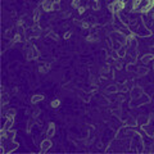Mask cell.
Here are the masks:
<instances>
[{
    "label": "cell",
    "instance_id": "6da1fadb",
    "mask_svg": "<svg viewBox=\"0 0 154 154\" xmlns=\"http://www.w3.org/2000/svg\"><path fill=\"white\" fill-rule=\"evenodd\" d=\"M125 5H126V2H125V0H114V2L109 5V9L114 14H117V13H119L121 11H123Z\"/></svg>",
    "mask_w": 154,
    "mask_h": 154
},
{
    "label": "cell",
    "instance_id": "7a4b0ae2",
    "mask_svg": "<svg viewBox=\"0 0 154 154\" xmlns=\"http://www.w3.org/2000/svg\"><path fill=\"white\" fill-rule=\"evenodd\" d=\"M51 145H53V143H51L50 139H45V140H42L41 144H40V152L41 153L48 152L51 148Z\"/></svg>",
    "mask_w": 154,
    "mask_h": 154
},
{
    "label": "cell",
    "instance_id": "3957f363",
    "mask_svg": "<svg viewBox=\"0 0 154 154\" xmlns=\"http://www.w3.org/2000/svg\"><path fill=\"white\" fill-rule=\"evenodd\" d=\"M41 9L45 12H51L54 9V3L49 2V0H42L41 3Z\"/></svg>",
    "mask_w": 154,
    "mask_h": 154
},
{
    "label": "cell",
    "instance_id": "277c9868",
    "mask_svg": "<svg viewBox=\"0 0 154 154\" xmlns=\"http://www.w3.org/2000/svg\"><path fill=\"white\" fill-rule=\"evenodd\" d=\"M54 134H55V125L53 122H50L48 125V128H46V136L51 137V136H54Z\"/></svg>",
    "mask_w": 154,
    "mask_h": 154
},
{
    "label": "cell",
    "instance_id": "5b68a950",
    "mask_svg": "<svg viewBox=\"0 0 154 154\" xmlns=\"http://www.w3.org/2000/svg\"><path fill=\"white\" fill-rule=\"evenodd\" d=\"M44 100V95L42 94H35V95H32V98H31V103L32 104H36V103H40Z\"/></svg>",
    "mask_w": 154,
    "mask_h": 154
},
{
    "label": "cell",
    "instance_id": "8992f818",
    "mask_svg": "<svg viewBox=\"0 0 154 154\" xmlns=\"http://www.w3.org/2000/svg\"><path fill=\"white\" fill-rule=\"evenodd\" d=\"M13 122H14V118L13 117H8L7 122H5V125H4L3 128H5L7 131H8V130H11V126H13Z\"/></svg>",
    "mask_w": 154,
    "mask_h": 154
},
{
    "label": "cell",
    "instance_id": "52a82bcc",
    "mask_svg": "<svg viewBox=\"0 0 154 154\" xmlns=\"http://www.w3.org/2000/svg\"><path fill=\"white\" fill-rule=\"evenodd\" d=\"M141 3H143V0H132V11H137V9H140Z\"/></svg>",
    "mask_w": 154,
    "mask_h": 154
},
{
    "label": "cell",
    "instance_id": "ba28073f",
    "mask_svg": "<svg viewBox=\"0 0 154 154\" xmlns=\"http://www.w3.org/2000/svg\"><path fill=\"white\" fill-rule=\"evenodd\" d=\"M153 59H154V54H145L141 60H143V63H148V62H150Z\"/></svg>",
    "mask_w": 154,
    "mask_h": 154
},
{
    "label": "cell",
    "instance_id": "9c48e42d",
    "mask_svg": "<svg viewBox=\"0 0 154 154\" xmlns=\"http://www.w3.org/2000/svg\"><path fill=\"white\" fill-rule=\"evenodd\" d=\"M50 105H51V108H58V107L60 105V100H59V99H54V100H51Z\"/></svg>",
    "mask_w": 154,
    "mask_h": 154
},
{
    "label": "cell",
    "instance_id": "30bf717a",
    "mask_svg": "<svg viewBox=\"0 0 154 154\" xmlns=\"http://www.w3.org/2000/svg\"><path fill=\"white\" fill-rule=\"evenodd\" d=\"M40 11H41L40 8L35 9V13H33V19H35V21H38V17H40Z\"/></svg>",
    "mask_w": 154,
    "mask_h": 154
},
{
    "label": "cell",
    "instance_id": "8fae6325",
    "mask_svg": "<svg viewBox=\"0 0 154 154\" xmlns=\"http://www.w3.org/2000/svg\"><path fill=\"white\" fill-rule=\"evenodd\" d=\"M117 51H118V55H119V57H125V55H126V49H125L123 46L119 48Z\"/></svg>",
    "mask_w": 154,
    "mask_h": 154
},
{
    "label": "cell",
    "instance_id": "7c38bea8",
    "mask_svg": "<svg viewBox=\"0 0 154 154\" xmlns=\"http://www.w3.org/2000/svg\"><path fill=\"white\" fill-rule=\"evenodd\" d=\"M14 114H16V109H9L8 110V117H14Z\"/></svg>",
    "mask_w": 154,
    "mask_h": 154
},
{
    "label": "cell",
    "instance_id": "4fadbf2b",
    "mask_svg": "<svg viewBox=\"0 0 154 154\" xmlns=\"http://www.w3.org/2000/svg\"><path fill=\"white\" fill-rule=\"evenodd\" d=\"M21 38H22L21 35H19V33H17V35L14 36V38H13V41H14V42H21Z\"/></svg>",
    "mask_w": 154,
    "mask_h": 154
},
{
    "label": "cell",
    "instance_id": "5bb4252c",
    "mask_svg": "<svg viewBox=\"0 0 154 154\" xmlns=\"http://www.w3.org/2000/svg\"><path fill=\"white\" fill-rule=\"evenodd\" d=\"M81 27H82V28H89V27H90V25H89V22H86V21H84L82 23H81Z\"/></svg>",
    "mask_w": 154,
    "mask_h": 154
},
{
    "label": "cell",
    "instance_id": "9a60e30c",
    "mask_svg": "<svg viewBox=\"0 0 154 154\" xmlns=\"http://www.w3.org/2000/svg\"><path fill=\"white\" fill-rule=\"evenodd\" d=\"M32 125H33V119L31 118L30 121H28V126H27V130H28V131H31V127H32Z\"/></svg>",
    "mask_w": 154,
    "mask_h": 154
},
{
    "label": "cell",
    "instance_id": "2e32d148",
    "mask_svg": "<svg viewBox=\"0 0 154 154\" xmlns=\"http://www.w3.org/2000/svg\"><path fill=\"white\" fill-rule=\"evenodd\" d=\"M84 12H85V7H79V13L82 14Z\"/></svg>",
    "mask_w": 154,
    "mask_h": 154
},
{
    "label": "cell",
    "instance_id": "e0dca14e",
    "mask_svg": "<svg viewBox=\"0 0 154 154\" xmlns=\"http://www.w3.org/2000/svg\"><path fill=\"white\" fill-rule=\"evenodd\" d=\"M71 35H72V33H71V32L68 31V32H67L66 35H64V38H66V40H67V38H69V37H71Z\"/></svg>",
    "mask_w": 154,
    "mask_h": 154
},
{
    "label": "cell",
    "instance_id": "ac0fdd59",
    "mask_svg": "<svg viewBox=\"0 0 154 154\" xmlns=\"http://www.w3.org/2000/svg\"><path fill=\"white\" fill-rule=\"evenodd\" d=\"M58 8H59V4H58V3H55V4H54V9H53V11H57Z\"/></svg>",
    "mask_w": 154,
    "mask_h": 154
},
{
    "label": "cell",
    "instance_id": "d6986e66",
    "mask_svg": "<svg viewBox=\"0 0 154 154\" xmlns=\"http://www.w3.org/2000/svg\"><path fill=\"white\" fill-rule=\"evenodd\" d=\"M49 2H51V3L55 4V3H59V0H49Z\"/></svg>",
    "mask_w": 154,
    "mask_h": 154
},
{
    "label": "cell",
    "instance_id": "ffe728a7",
    "mask_svg": "<svg viewBox=\"0 0 154 154\" xmlns=\"http://www.w3.org/2000/svg\"><path fill=\"white\" fill-rule=\"evenodd\" d=\"M153 49H154V48H153Z\"/></svg>",
    "mask_w": 154,
    "mask_h": 154
},
{
    "label": "cell",
    "instance_id": "44dd1931",
    "mask_svg": "<svg viewBox=\"0 0 154 154\" xmlns=\"http://www.w3.org/2000/svg\"><path fill=\"white\" fill-rule=\"evenodd\" d=\"M153 17H154V16H153Z\"/></svg>",
    "mask_w": 154,
    "mask_h": 154
}]
</instances>
